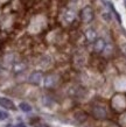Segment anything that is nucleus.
Masks as SVG:
<instances>
[{
	"label": "nucleus",
	"instance_id": "1",
	"mask_svg": "<svg viewBox=\"0 0 126 127\" xmlns=\"http://www.w3.org/2000/svg\"><path fill=\"white\" fill-rule=\"evenodd\" d=\"M81 16H82L83 22L89 23L90 21H92V19H93V12H92V9L89 7V6H86V7H84L83 9H82Z\"/></svg>",
	"mask_w": 126,
	"mask_h": 127
},
{
	"label": "nucleus",
	"instance_id": "2",
	"mask_svg": "<svg viewBox=\"0 0 126 127\" xmlns=\"http://www.w3.org/2000/svg\"><path fill=\"white\" fill-rule=\"evenodd\" d=\"M0 105L2 106V107L7 108V110H15V105L14 103L12 101L11 99H8V98H4V97H0Z\"/></svg>",
	"mask_w": 126,
	"mask_h": 127
},
{
	"label": "nucleus",
	"instance_id": "3",
	"mask_svg": "<svg viewBox=\"0 0 126 127\" xmlns=\"http://www.w3.org/2000/svg\"><path fill=\"white\" fill-rule=\"evenodd\" d=\"M42 73L40 72V71H35V72H33L29 76V83H32V84H35V85H38V84H40L41 83V81H42Z\"/></svg>",
	"mask_w": 126,
	"mask_h": 127
},
{
	"label": "nucleus",
	"instance_id": "4",
	"mask_svg": "<svg viewBox=\"0 0 126 127\" xmlns=\"http://www.w3.org/2000/svg\"><path fill=\"white\" fill-rule=\"evenodd\" d=\"M105 48V41L103 39H97L95 40V50L97 53H102Z\"/></svg>",
	"mask_w": 126,
	"mask_h": 127
},
{
	"label": "nucleus",
	"instance_id": "5",
	"mask_svg": "<svg viewBox=\"0 0 126 127\" xmlns=\"http://www.w3.org/2000/svg\"><path fill=\"white\" fill-rule=\"evenodd\" d=\"M74 19H75V12L73 9H68L65 11L64 13V20L67 22H73Z\"/></svg>",
	"mask_w": 126,
	"mask_h": 127
},
{
	"label": "nucleus",
	"instance_id": "6",
	"mask_svg": "<svg viewBox=\"0 0 126 127\" xmlns=\"http://www.w3.org/2000/svg\"><path fill=\"white\" fill-rule=\"evenodd\" d=\"M85 35H86V39H88L90 42H93V41L96 40V36H97V35H96V32L93 31L92 28L88 29V31H86V33H85Z\"/></svg>",
	"mask_w": 126,
	"mask_h": 127
},
{
	"label": "nucleus",
	"instance_id": "7",
	"mask_svg": "<svg viewBox=\"0 0 126 127\" xmlns=\"http://www.w3.org/2000/svg\"><path fill=\"white\" fill-rule=\"evenodd\" d=\"M55 83H56V79H55L54 76H48V77L44 79L46 86H53V85H55Z\"/></svg>",
	"mask_w": 126,
	"mask_h": 127
},
{
	"label": "nucleus",
	"instance_id": "8",
	"mask_svg": "<svg viewBox=\"0 0 126 127\" xmlns=\"http://www.w3.org/2000/svg\"><path fill=\"white\" fill-rule=\"evenodd\" d=\"M19 107H20V110L23 112H31L32 111V106L28 104V103H20Z\"/></svg>",
	"mask_w": 126,
	"mask_h": 127
},
{
	"label": "nucleus",
	"instance_id": "9",
	"mask_svg": "<svg viewBox=\"0 0 126 127\" xmlns=\"http://www.w3.org/2000/svg\"><path fill=\"white\" fill-rule=\"evenodd\" d=\"M8 113L5 111H0V120H6L8 118Z\"/></svg>",
	"mask_w": 126,
	"mask_h": 127
},
{
	"label": "nucleus",
	"instance_id": "10",
	"mask_svg": "<svg viewBox=\"0 0 126 127\" xmlns=\"http://www.w3.org/2000/svg\"><path fill=\"white\" fill-rule=\"evenodd\" d=\"M103 18L106 20V21H110V20H111V15H110V14L107 15V13H104V14H103Z\"/></svg>",
	"mask_w": 126,
	"mask_h": 127
},
{
	"label": "nucleus",
	"instance_id": "11",
	"mask_svg": "<svg viewBox=\"0 0 126 127\" xmlns=\"http://www.w3.org/2000/svg\"><path fill=\"white\" fill-rule=\"evenodd\" d=\"M16 127H26V126H25V125H22V124H21V125H18V126H16Z\"/></svg>",
	"mask_w": 126,
	"mask_h": 127
},
{
	"label": "nucleus",
	"instance_id": "12",
	"mask_svg": "<svg viewBox=\"0 0 126 127\" xmlns=\"http://www.w3.org/2000/svg\"><path fill=\"white\" fill-rule=\"evenodd\" d=\"M6 127H13V126H12V125H7V126H6Z\"/></svg>",
	"mask_w": 126,
	"mask_h": 127
},
{
	"label": "nucleus",
	"instance_id": "13",
	"mask_svg": "<svg viewBox=\"0 0 126 127\" xmlns=\"http://www.w3.org/2000/svg\"><path fill=\"white\" fill-rule=\"evenodd\" d=\"M73 1H77V0H73Z\"/></svg>",
	"mask_w": 126,
	"mask_h": 127
}]
</instances>
